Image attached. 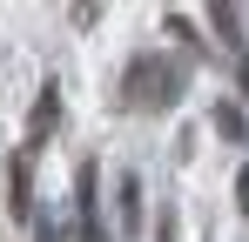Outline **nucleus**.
I'll return each instance as SVG.
<instances>
[{"label": "nucleus", "mask_w": 249, "mask_h": 242, "mask_svg": "<svg viewBox=\"0 0 249 242\" xmlns=\"http://www.w3.org/2000/svg\"><path fill=\"white\" fill-rule=\"evenodd\" d=\"M236 208H243V215H249V168H243V175H236Z\"/></svg>", "instance_id": "9d476101"}, {"label": "nucleus", "mask_w": 249, "mask_h": 242, "mask_svg": "<svg viewBox=\"0 0 249 242\" xmlns=\"http://www.w3.org/2000/svg\"><path fill=\"white\" fill-rule=\"evenodd\" d=\"M54 128H61V81H47V87H41V101H34V115H27V155L41 148Z\"/></svg>", "instance_id": "7ed1b4c3"}, {"label": "nucleus", "mask_w": 249, "mask_h": 242, "mask_svg": "<svg viewBox=\"0 0 249 242\" xmlns=\"http://www.w3.org/2000/svg\"><path fill=\"white\" fill-rule=\"evenodd\" d=\"M122 229H128V236L142 229V175H135V168L122 175Z\"/></svg>", "instance_id": "39448f33"}, {"label": "nucleus", "mask_w": 249, "mask_h": 242, "mask_svg": "<svg viewBox=\"0 0 249 242\" xmlns=\"http://www.w3.org/2000/svg\"><path fill=\"white\" fill-rule=\"evenodd\" d=\"M74 222H81V242H108V229H101V161L74 168Z\"/></svg>", "instance_id": "f03ea898"}, {"label": "nucleus", "mask_w": 249, "mask_h": 242, "mask_svg": "<svg viewBox=\"0 0 249 242\" xmlns=\"http://www.w3.org/2000/svg\"><path fill=\"white\" fill-rule=\"evenodd\" d=\"M236 87H243V94H249V47H243V54H236Z\"/></svg>", "instance_id": "1a4fd4ad"}, {"label": "nucleus", "mask_w": 249, "mask_h": 242, "mask_svg": "<svg viewBox=\"0 0 249 242\" xmlns=\"http://www.w3.org/2000/svg\"><path fill=\"white\" fill-rule=\"evenodd\" d=\"M115 101H122L128 115H168V108L182 101V68H175L168 54H155V47H142V54L122 68Z\"/></svg>", "instance_id": "f257e3e1"}, {"label": "nucleus", "mask_w": 249, "mask_h": 242, "mask_svg": "<svg viewBox=\"0 0 249 242\" xmlns=\"http://www.w3.org/2000/svg\"><path fill=\"white\" fill-rule=\"evenodd\" d=\"M7 215H20V222L34 215V155H27V148L14 155V182H7Z\"/></svg>", "instance_id": "20e7f679"}, {"label": "nucleus", "mask_w": 249, "mask_h": 242, "mask_svg": "<svg viewBox=\"0 0 249 242\" xmlns=\"http://www.w3.org/2000/svg\"><path fill=\"white\" fill-rule=\"evenodd\" d=\"M34 242H68V229H61L54 215H34Z\"/></svg>", "instance_id": "0eeeda50"}, {"label": "nucleus", "mask_w": 249, "mask_h": 242, "mask_svg": "<svg viewBox=\"0 0 249 242\" xmlns=\"http://www.w3.org/2000/svg\"><path fill=\"white\" fill-rule=\"evenodd\" d=\"M215 135H229V141H243V135H249L243 108H229V101H215Z\"/></svg>", "instance_id": "423d86ee"}, {"label": "nucleus", "mask_w": 249, "mask_h": 242, "mask_svg": "<svg viewBox=\"0 0 249 242\" xmlns=\"http://www.w3.org/2000/svg\"><path fill=\"white\" fill-rule=\"evenodd\" d=\"M155 242H175V208H162V222H155Z\"/></svg>", "instance_id": "6e6552de"}]
</instances>
